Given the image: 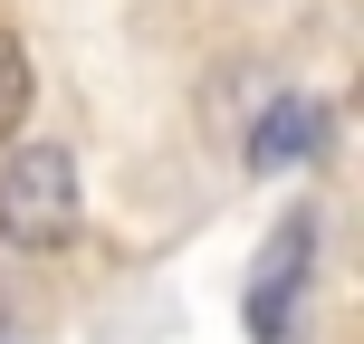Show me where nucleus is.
<instances>
[{"label":"nucleus","mask_w":364,"mask_h":344,"mask_svg":"<svg viewBox=\"0 0 364 344\" xmlns=\"http://www.w3.org/2000/svg\"><path fill=\"white\" fill-rule=\"evenodd\" d=\"M77 220H87L77 153L68 144H10V163H0V249H19V258L68 249Z\"/></svg>","instance_id":"obj_1"},{"label":"nucleus","mask_w":364,"mask_h":344,"mask_svg":"<svg viewBox=\"0 0 364 344\" xmlns=\"http://www.w3.org/2000/svg\"><path fill=\"white\" fill-rule=\"evenodd\" d=\"M307 268H316V211H297L288 230L269 239V258H259L250 296H240V326H250V344H288V316H297Z\"/></svg>","instance_id":"obj_2"},{"label":"nucleus","mask_w":364,"mask_h":344,"mask_svg":"<svg viewBox=\"0 0 364 344\" xmlns=\"http://www.w3.org/2000/svg\"><path fill=\"white\" fill-rule=\"evenodd\" d=\"M316 153H326V106H316V96H269L259 125H250V163L259 172H297V163H316Z\"/></svg>","instance_id":"obj_3"},{"label":"nucleus","mask_w":364,"mask_h":344,"mask_svg":"<svg viewBox=\"0 0 364 344\" xmlns=\"http://www.w3.org/2000/svg\"><path fill=\"white\" fill-rule=\"evenodd\" d=\"M29 96H38V67H29V48H19V38L0 29V144H10V134L29 125Z\"/></svg>","instance_id":"obj_4"},{"label":"nucleus","mask_w":364,"mask_h":344,"mask_svg":"<svg viewBox=\"0 0 364 344\" xmlns=\"http://www.w3.org/2000/svg\"><path fill=\"white\" fill-rule=\"evenodd\" d=\"M0 344H10V326H0Z\"/></svg>","instance_id":"obj_5"}]
</instances>
